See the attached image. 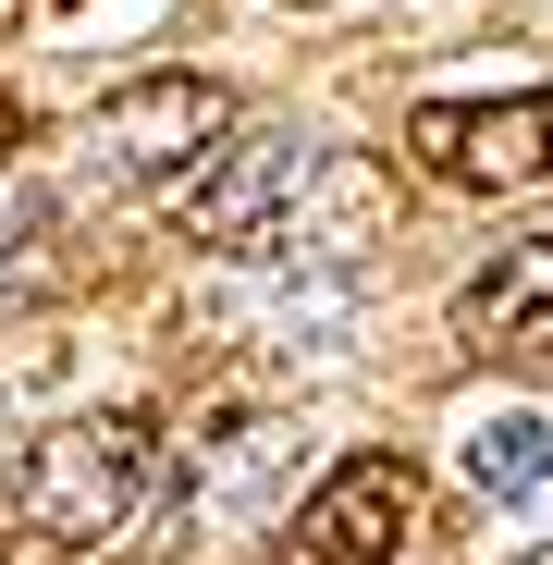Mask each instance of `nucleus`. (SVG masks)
<instances>
[{
	"label": "nucleus",
	"mask_w": 553,
	"mask_h": 565,
	"mask_svg": "<svg viewBox=\"0 0 553 565\" xmlns=\"http://www.w3.org/2000/svg\"><path fill=\"white\" fill-rule=\"evenodd\" d=\"M148 480H160V430L136 418V406H111V418H62V430H38L25 455H13V516L38 529V541H111L136 504H148Z\"/></svg>",
	"instance_id": "f257e3e1"
},
{
	"label": "nucleus",
	"mask_w": 553,
	"mask_h": 565,
	"mask_svg": "<svg viewBox=\"0 0 553 565\" xmlns=\"http://www.w3.org/2000/svg\"><path fill=\"white\" fill-rule=\"evenodd\" d=\"M320 184V148L258 124V136H222L198 172L172 184V246H210V258H258V246H296V210Z\"/></svg>",
	"instance_id": "f03ea898"
},
{
	"label": "nucleus",
	"mask_w": 553,
	"mask_h": 565,
	"mask_svg": "<svg viewBox=\"0 0 553 565\" xmlns=\"http://www.w3.org/2000/svg\"><path fill=\"white\" fill-rule=\"evenodd\" d=\"M234 136V86L210 74H136L86 111V184L124 198V184H160V172H198L210 148Z\"/></svg>",
	"instance_id": "7ed1b4c3"
},
{
	"label": "nucleus",
	"mask_w": 553,
	"mask_h": 565,
	"mask_svg": "<svg viewBox=\"0 0 553 565\" xmlns=\"http://www.w3.org/2000/svg\"><path fill=\"white\" fill-rule=\"evenodd\" d=\"M406 160L430 184H455V198H529V184H553V86H529V99H430V111H406Z\"/></svg>",
	"instance_id": "20e7f679"
},
{
	"label": "nucleus",
	"mask_w": 553,
	"mask_h": 565,
	"mask_svg": "<svg viewBox=\"0 0 553 565\" xmlns=\"http://www.w3.org/2000/svg\"><path fill=\"white\" fill-rule=\"evenodd\" d=\"M406 529H418V467L394 443H369V455H344L332 480L296 504V529L270 541V565H394Z\"/></svg>",
	"instance_id": "39448f33"
},
{
	"label": "nucleus",
	"mask_w": 553,
	"mask_h": 565,
	"mask_svg": "<svg viewBox=\"0 0 553 565\" xmlns=\"http://www.w3.org/2000/svg\"><path fill=\"white\" fill-rule=\"evenodd\" d=\"M455 332L504 369H553V234H517L492 270L455 282Z\"/></svg>",
	"instance_id": "423d86ee"
},
{
	"label": "nucleus",
	"mask_w": 553,
	"mask_h": 565,
	"mask_svg": "<svg viewBox=\"0 0 553 565\" xmlns=\"http://www.w3.org/2000/svg\"><path fill=\"white\" fill-rule=\"evenodd\" d=\"M541 480H553V430L541 418H480L468 430V492L480 504H529Z\"/></svg>",
	"instance_id": "0eeeda50"
},
{
	"label": "nucleus",
	"mask_w": 553,
	"mask_h": 565,
	"mask_svg": "<svg viewBox=\"0 0 553 565\" xmlns=\"http://www.w3.org/2000/svg\"><path fill=\"white\" fill-rule=\"evenodd\" d=\"M25 148V99H13V86H0V160H13Z\"/></svg>",
	"instance_id": "6e6552de"
},
{
	"label": "nucleus",
	"mask_w": 553,
	"mask_h": 565,
	"mask_svg": "<svg viewBox=\"0 0 553 565\" xmlns=\"http://www.w3.org/2000/svg\"><path fill=\"white\" fill-rule=\"evenodd\" d=\"M50 13V0H0V38H13V25H38Z\"/></svg>",
	"instance_id": "1a4fd4ad"
}]
</instances>
